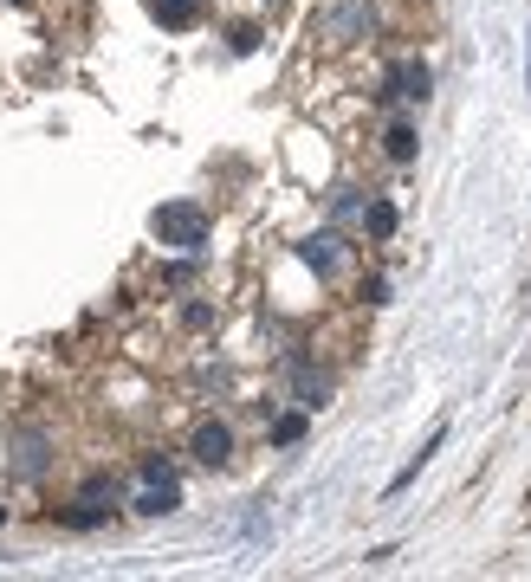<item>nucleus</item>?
<instances>
[{"mask_svg":"<svg viewBox=\"0 0 531 582\" xmlns=\"http://www.w3.org/2000/svg\"><path fill=\"white\" fill-rule=\"evenodd\" d=\"M149 13H156V20L169 26V33H188V26H195L201 13H208V0H149Z\"/></svg>","mask_w":531,"mask_h":582,"instance_id":"6","label":"nucleus"},{"mask_svg":"<svg viewBox=\"0 0 531 582\" xmlns=\"http://www.w3.org/2000/svg\"><path fill=\"white\" fill-rule=\"evenodd\" d=\"M39 466H46V447H39V440H33V434H26V440H20V473H26V479H33V473H39Z\"/></svg>","mask_w":531,"mask_h":582,"instance_id":"13","label":"nucleus"},{"mask_svg":"<svg viewBox=\"0 0 531 582\" xmlns=\"http://www.w3.org/2000/svg\"><path fill=\"white\" fill-rule=\"evenodd\" d=\"M298 440H305V408H298V414H279V421H272V447H298Z\"/></svg>","mask_w":531,"mask_h":582,"instance_id":"11","label":"nucleus"},{"mask_svg":"<svg viewBox=\"0 0 531 582\" xmlns=\"http://www.w3.org/2000/svg\"><path fill=\"white\" fill-rule=\"evenodd\" d=\"M149 233H156L162 246H182V253H201V246H208V233H214V220L201 214L195 201H162L156 214H149Z\"/></svg>","mask_w":531,"mask_h":582,"instance_id":"1","label":"nucleus"},{"mask_svg":"<svg viewBox=\"0 0 531 582\" xmlns=\"http://www.w3.org/2000/svg\"><path fill=\"white\" fill-rule=\"evenodd\" d=\"M260 46V26H234V52H253Z\"/></svg>","mask_w":531,"mask_h":582,"instance_id":"14","label":"nucleus"},{"mask_svg":"<svg viewBox=\"0 0 531 582\" xmlns=\"http://www.w3.org/2000/svg\"><path fill=\"white\" fill-rule=\"evenodd\" d=\"M363 233H370V240H389V233H396V207L370 201V207H363Z\"/></svg>","mask_w":531,"mask_h":582,"instance_id":"8","label":"nucleus"},{"mask_svg":"<svg viewBox=\"0 0 531 582\" xmlns=\"http://www.w3.org/2000/svg\"><path fill=\"white\" fill-rule=\"evenodd\" d=\"M292 395H298V408H324V401H331V376H324V369H311V363H292Z\"/></svg>","mask_w":531,"mask_h":582,"instance_id":"4","label":"nucleus"},{"mask_svg":"<svg viewBox=\"0 0 531 582\" xmlns=\"http://www.w3.org/2000/svg\"><path fill=\"white\" fill-rule=\"evenodd\" d=\"M188 447H195L201 466H227V460H234V427H227V421H201Z\"/></svg>","mask_w":531,"mask_h":582,"instance_id":"3","label":"nucleus"},{"mask_svg":"<svg viewBox=\"0 0 531 582\" xmlns=\"http://www.w3.org/2000/svg\"><path fill=\"white\" fill-rule=\"evenodd\" d=\"M298 253H305V266H318L324 279H331V272H337V240H331V233H324V240H305V246H298Z\"/></svg>","mask_w":531,"mask_h":582,"instance_id":"9","label":"nucleus"},{"mask_svg":"<svg viewBox=\"0 0 531 582\" xmlns=\"http://www.w3.org/2000/svg\"><path fill=\"white\" fill-rule=\"evenodd\" d=\"M383 149H389V162H415V123H389Z\"/></svg>","mask_w":531,"mask_h":582,"instance_id":"10","label":"nucleus"},{"mask_svg":"<svg viewBox=\"0 0 531 582\" xmlns=\"http://www.w3.org/2000/svg\"><path fill=\"white\" fill-rule=\"evenodd\" d=\"M143 518H169L175 505H182V479H175V466L162 460V453H149L143 460V479H136V498H130Z\"/></svg>","mask_w":531,"mask_h":582,"instance_id":"2","label":"nucleus"},{"mask_svg":"<svg viewBox=\"0 0 531 582\" xmlns=\"http://www.w3.org/2000/svg\"><path fill=\"white\" fill-rule=\"evenodd\" d=\"M0 524H7V505H0Z\"/></svg>","mask_w":531,"mask_h":582,"instance_id":"15","label":"nucleus"},{"mask_svg":"<svg viewBox=\"0 0 531 582\" xmlns=\"http://www.w3.org/2000/svg\"><path fill=\"white\" fill-rule=\"evenodd\" d=\"M370 26H376V20H370V7H363V0H350V7L331 13V33H337V39H363Z\"/></svg>","mask_w":531,"mask_h":582,"instance_id":"7","label":"nucleus"},{"mask_svg":"<svg viewBox=\"0 0 531 582\" xmlns=\"http://www.w3.org/2000/svg\"><path fill=\"white\" fill-rule=\"evenodd\" d=\"M428 85H434V78H428V65H421V59H402L396 72H389V97H402V104H421Z\"/></svg>","mask_w":531,"mask_h":582,"instance_id":"5","label":"nucleus"},{"mask_svg":"<svg viewBox=\"0 0 531 582\" xmlns=\"http://www.w3.org/2000/svg\"><path fill=\"white\" fill-rule=\"evenodd\" d=\"M78 505H98V511H111V505H117V479H85Z\"/></svg>","mask_w":531,"mask_h":582,"instance_id":"12","label":"nucleus"}]
</instances>
